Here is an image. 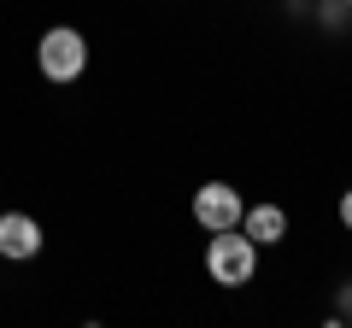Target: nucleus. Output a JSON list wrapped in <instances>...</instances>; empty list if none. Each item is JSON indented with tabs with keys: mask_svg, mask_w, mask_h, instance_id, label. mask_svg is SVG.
<instances>
[{
	"mask_svg": "<svg viewBox=\"0 0 352 328\" xmlns=\"http://www.w3.org/2000/svg\"><path fill=\"white\" fill-rule=\"evenodd\" d=\"M258 258H264V246L241 223L235 229H212V240H206V276H212L217 288H252Z\"/></svg>",
	"mask_w": 352,
	"mask_h": 328,
	"instance_id": "obj_1",
	"label": "nucleus"
},
{
	"mask_svg": "<svg viewBox=\"0 0 352 328\" xmlns=\"http://www.w3.org/2000/svg\"><path fill=\"white\" fill-rule=\"evenodd\" d=\"M36 71L47 76L53 89H71L76 76L88 71V36L76 24H53V30H41V41H36Z\"/></svg>",
	"mask_w": 352,
	"mask_h": 328,
	"instance_id": "obj_2",
	"label": "nucleus"
},
{
	"mask_svg": "<svg viewBox=\"0 0 352 328\" xmlns=\"http://www.w3.org/2000/svg\"><path fill=\"white\" fill-rule=\"evenodd\" d=\"M188 211H194V223H200L206 235H212V229H235L241 211H247V194H241L235 182H200L194 200H188Z\"/></svg>",
	"mask_w": 352,
	"mask_h": 328,
	"instance_id": "obj_3",
	"label": "nucleus"
},
{
	"mask_svg": "<svg viewBox=\"0 0 352 328\" xmlns=\"http://www.w3.org/2000/svg\"><path fill=\"white\" fill-rule=\"evenodd\" d=\"M41 246H47V235L30 211H0V258L6 264H30V258H41Z\"/></svg>",
	"mask_w": 352,
	"mask_h": 328,
	"instance_id": "obj_4",
	"label": "nucleus"
},
{
	"mask_svg": "<svg viewBox=\"0 0 352 328\" xmlns=\"http://www.w3.org/2000/svg\"><path fill=\"white\" fill-rule=\"evenodd\" d=\"M241 229H247L264 253H270V246H282V240H288V211H282L276 200H258V205H247V211H241Z\"/></svg>",
	"mask_w": 352,
	"mask_h": 328,
	"instance_id": "obj_5",
	"label": "nucleus"
},
{
	"mask_svg": "<svg viewBox=\"0 0 352 328\" xmlns=\"http://www.w3.org/2000/svg\"><path fill=\"white\" fill-rule=\"evenodd\" d=\"M317 24H323V30H346L352 24V6H340V0H317Z\"/></svg>",
	"mask_w": 352,
	"mask_h": 328,
	"instance_id": "obj_6",
	"label": "nucleus"
},
{
	"mask_svg": "<svg viewBox=\"0 0 352 328\" xmlns=\"http://www.w3.org/2000/svg\"><path fill=\"white\" fill-rule=\"evenodd\" d=\"M340 229H352V188L340 194Z\"/></svg>",
	"mask_w": 352,
	"mask_h": 328,
	"instance_id": "obj_7",
	"label": "nucleus"
},
{
	"mask_svg": "<svg viewBox=\"0 0 352 328\" xmlns=\"http://www.w3.org/2000/svg\"><path fill=\"white\" fill-rule=\"evenodd\" d=\"M352 311V281H346V288H340V305H335V323H340V316H346Z\"/></svg>",
	"mask_w": 352,
	"mask_h": 328,
	"instance_id": "obj_8",
	"label": "nucleus"
},
{
	"mask_svg": "<svg viewBox=\"0 0 352 328\" xmlns=\"http://www.w3.org/2000/svg\"><path fill=\"white\" fill-rule=\"evenodd\" d=\"M340 323H346V328H352V311H346V316H340Z\"/></svg>",
	"mask_w": 352,
	"mask_h": 328,
	"instance_id": "obj_9",
	"label": "nucleus"
},
{
	"mask_svg": "<svg viewBox=\"0 0 352 328\" xmlns=\"http://www.w3.org/2000/svg\"><path fill=\"white\" fill-rule=\"evenodd\" d=\"M340 6H352V0H340Z\"/></svg>",
	"mask_w": 352,
	"mask_h": 328,
	"instance_id": "obj_10",
	"label": "nucleus"
}]
</instances>
